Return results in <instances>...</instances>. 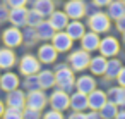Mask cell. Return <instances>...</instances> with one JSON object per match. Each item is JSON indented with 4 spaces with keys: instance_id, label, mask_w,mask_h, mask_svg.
I'll return each mask as SVG.
<instances>
[{
    "instance_id": "6da1fadb",
    "label": "cell",
    "mask_w": 125,
    "mask_h": 119,
    "mask_svg": "<svg viewBox=\"0 0 125 119\" xmlns=\"http://www.w3.org/2000/svg\"><path fill=\"white\" fill-rule=\"evenodd\" d=\"M55 81L58 85L60 90L67 91V93H72L74 88H75V78H74V69L70 66H65V64H58L57 69H55Z\"/></svg>"
},
{
    "instance_id": "7a4b0ae2",
    "label": "cell",
    "mask_w": 125,
    "mask_h": 119,
    "mask_svg": "<svg viewBox=\"0 0 125 119\" xmlns=\"http://www.w3.org/2000/svg\"><path fill=\"white\" fill-rule=\"evenodd\" d=\"M89 60H91V55L84 48H77L69 54V66L74 71H84L89 66Z\"/></svg>"
},
{
    "instance_id": "3957f363",
    "label": "cell",
    "mask_w": 125,
    "mask_h": 119,
    "mask_svg": "<svg viewBox=\"0 0 125 119\" xmlns=\"http://www.w3.org/2000/svg\"><path fill=\"white\" fill-rule=\"evenodd\" d=\"M48 104V97L45 93L43 88H36V90H31L28 91L26 95V107H31V109H36V110H43Z\"/></svg>"
},
{
    "instance_id": "277c9868",
    "label": "cell",
    "mask_w": 125,
    "mask_h": 119,
    "mask_svg": "<svg viewBox=\"0 0 125 119\" xmlns=\"http://www.w3.org/2000/svg\"><path fill=\"white\" fill-rule=\"evenodd\" d=\"M41 69V62L38 57L31 55V54H26L21 57L19 60V73L22 76H29V74H38V71Z\"/></svg>"
},
{
    "instance_id": "5b68a950",
    "label": "cell",
    "mask_w": 125,
    "mask_h": 119,
    "mask_svg": "<svg viewBox=\"0 0 125 119\" xmlns=\"http://www.w3.org/2000/svg\"><path fill=\"white\" fill-rule=\"evenodd\" d=\"M91 31L101 35V33H106L110 30V16L108 14H103V12H94L89 16V21H87Z\"/></svg>"
},
{
    "instance_id": "8992f818",
    "label": "cell",
    "mask_w": 125,
    "mask_h": 119,
    "mask_svg": "<svg viewBox=\"0 0 125 119\" xmlns=\"http://www.w3.org/2000/svg\"><path fill=\"white\" fill-rule=\"evenodd\" d=\"M2 43L9 48H17L22 45V31L17 26L5 28L2 31Z\"/></svg>"
},
{
    "instance_id": "52a82bcc",
    "label": "cell",
    "mask_w": 125,
    "mask_h": 119,
    "mask_svg": "<svg viewBox=\"0 0 125 119\" xmlns=\"http://www.w3.org/2000/svg\"><path fill=\"white\" fill-rule=\"evenodd\" d=\"M48 102H50V107L52 109H57V110H65V109H69L70 107V95L67 93V91H63V90H55L52 95H50V98H48Z\"/></svg>"
},
{
    "instance_id": "ba28073f",
    "label": "cell",
    "mask_w": 125,
    "mask_h": 119,
    "mask_svg": "<svg viewBox=\"0 0 125 119\" xmlns=\"http://www.w3.org/2000/svg\"><path fill=\"white\" fill-rule=\"evenodd\" d=\"M72 42H74V40L67 35L65 30L55 31V35H53V38H52V45L57 48L58 54H62V52H69V50L72 48Z\"/></svg>"
},
{
    "instance_id": "9c48e42d",
    "label": "cell",
    "mask_w": 125,
    "mask_h": 119,
    "mask_svg": "<svg viewBox=\"0 0 125 119\" xmlns=\"http://www.w3.org/2000/svg\"><path fill=\"white\" fill-rule=\"evenodd\" d=\"M63 11L69 16V19H81L86 16V4L82 0H69Z\"/></svg>"
},
{
    "instance_id": "30bf717a",
    "label": "cell",
    "mask_w": 125,
    "mask_h": 119,
    "mask_svg": "<svg viewBox=\"0 0 125 119\" xmlns=\"http://www.w3.org/2000/svg\"><path fill=\"white\" fill-rule=\"evenodd\" d=\"M98 50H99L101 55H104V57H115V55L120 52V45H118V42H116L115 36H106V38H103V40L99 42Z\"/></svg>"
},
{
    "instance_id": "8fae6325",
    "label": "cell",
    "mask_w": 125,
    "mask_h": 119,
    "mask_svg": "<svg viewBox=\"0 0 125 119\" xmlns=\"http://www.w3.org/2000/svg\"><path fill=\"white\" fill-rule=\"evenodd\" d=\"M5 105L16 107V109H24V107H26V93H24L22 90H19V88H14V90L7 91Z\"/></svg>"
},
{
    "instance_id": "7c38bea8",
    "label": "cell",
    "mask_w": 125,
    "mask_h": 119,
    "mask_svg": "<svg viewBox=\"0 0 125 119\" xmlns=\"http://www.w3.org/2000/svg\"><path fill=\"white\" fill-rule=\"evenodd\" d=\"M57 57H58V52L52 43H43L38 48V59L41 64H53L57 60Z\"/></svg>"
},
{
    "instance_id": "4fadbf2b",
    "label": "cell",
    "mask_w": 125,
    "mask_h": 119,
    "mask_svg": "<svg viewBox=\"0 0 125 119\" xmlns=\"http://www.w3.org/2000/svg\"><path fill=\"white\" fill-rule=\"evenodd\" d=\"M19 85H21V79L16 73H10L7 69L4 74H0V90L2 91H10L14 88H19Z\"/></svg>"
},
{
    "instance_id": "5bb4252c",
    "label": "cell",
    "mask_w": 125,
    "mask_h": 119,
    "mask_svg": "<svg viewBox=\"0 0 125 119\" xmlns=\"http://www.w3.org/2000/svg\"><path fill=\"white\" fill-rule=\"evenodd\" d=\"M26 16H28V9L26 5L22 7H9V23L12 26H26Z\"/></svg>"
},
{
    "instance_id": "9a60e30c",
    "label": "cell",
    "mask_w": 125,
    "mask_h": 119,
    "mask_svg": "<svg viewBox=\"0 0 125 119\" xmlns=\"http://www.w3.org/2000/svg\"><path fill=\"white\" fill-rule=\"evenodd\" d=\"M108 102V95L103 91V90H93L87 93V104H89V109L93 110H99L104 104Z\"/></svg>"
},
{
    "instance_id": "2e32d148",
    "label": "cell",
    "mask_w": 125,
    "mask_h": 119,
    "mask_svg": "<svg viewBox=\"0 0 125 119\" xmlns=\"http://www.w3.org/2000/svg\"><path fill=\"white\" fill-rule=\"evenodd\" d=\"M17 62V57H16V52L14 48H9V47H4L0 48V69H12Z\"/></svg>"
},
{
    "instance_id": "e0dca14e",
    "label": "cell",
    "mask_w": 125,
    "mask_h": 119,
    "mask_svg": "<svg viewBox=\"0 0 125 119\" xmlns=\"http://www.w3.org/2000/svg\"><path fill=\"white\" fill-rule=\"evenodd\" d=\"M99 42H101V38H99L98 33H94V31L84 33V35L81 36V48H84V50H87V52H94V50H98Z\"/></svg>"
},
{
    "instance_id": "ac0fdd59",
    "label": "cell",
    "mask_w": 125,
    "mask_h": 119,
    "mask_svg": "<svg viewBox=\"0 0 125 119\" xmlns=\"http://www.w3.org/2000/svg\"><path fill=\"white\" fill-rule=\"evenodd\" d=\"M70 109H72V110H79V112L89 109L87 93H82V91H79V90H77L75 93H72V95H70Z\"/></svg>"
},
{
    "instance_id": "d6986e66",
    "label": "cell",
    "mask_w": 125,
    "mask_h": 119,
    "mask_svg": "<svg viewBox=\"0 0 125 119\" xmlns=\"http://www.w3.org/2000/svg\"><path fill=\"white\" fill-rule=\"evenodd\" d=\"M48 21L52 23V26L57 31H60V30H65V26L69 23V16L65 14V11H53L48 16Z\"/></svg>"
},
{
    "instance_id": "ffe728a7",
    "label": "cell",
    "mask_w": 125,
    "mask_h": 119,
    "mask_svg": "<svg viewBox=\"0 0 125 119\" xmlns=\"http://www.w3.org/2000/svg\"><path fill=\"white\" fill-rule=\"evenodd\" d=\"M65 31H67V35H69L72 40H81V36L86 33V28H84V24H82L79 19H72V21L67 23Z\"/></svg>"
},
{
    "instance_id": "44dd1931",
    "label": "cell",
    "mask_w": 125,
    "mask_h": 119,
    "mask_svg": "<svg viewBox=\"0 0 125 119\" xmlns=\"http://www.w3.org/2000/svg\"><path fill=\"white\" fill-rule=\"evenodd\" d=\"M38 79H40V88H43V90H50L57 85L55 73L50 71V69H43V71L40 69L38 71Z\"/></svg>"
},
{
    "instance_id": "7402d4cb",
    "label": "cell",
    "mask_w": 125,
    "mask_h": 119,
    "mask_svg": "<svg viewBox=\"0 0 125 119\" xmlns=\"http://www.w3.org/2000/svg\"><path fill=\"white\" fill-rule=\"evenodd\" d=\"M96 88V79L93 76H87V74H82L75 79V90L82 91V93H89Z\"/></svg>"
},
{
    "instance_id": "603a6c76",
    "label": "cell",
    "mask_w": 125,
    "mask_h": 119,
    "mask_svg": "<svg viewBox=\"0 0 125 119\" xmlns=\"http://www.w3.org/2000/svg\"><path fill=\"white\" fill-rule=\"evenodd\" d=\"M55 28L52 26V23L50 21H41L38 26H36V33H38V38L40 40H43V42H48V40H52L53 38V35H55Z\"/></svg>"
},
{
    "instance_id": "cb8c5ba5",
    "label": "cell",
    "mask_w": 125,
    "mask_h": 119,
    "mask_svg": "<svg viewBox=\"0 0 125 119\" xmlns=\"http://www.w3.org/2000/svg\"><path fill=\"white\" fill-rule=\"evenodd\" d=\"M106 64H108V60H106L104 55H96V57H91L87 67L91 69V73H93L94 76H101V74H104Z\"/></svg>"
},
{
    "instance_id": "d4e9b609",
    "label": "cell",
    "mask_w": 125,
    "mask_h": 119,
    "mask_svg": "<svg viewBox=\"0 0 125 119\" xmlns=\"http://www.w3.org/2000/svg\"><path fill=\"white\" fill-rule=\"evenodd\" d=\"M108 16L110 19H118L122 16H125V0H111V2L108 4Z\"/></svg>"
},
{
    "instance_id": "484cf974",
    "label": "cell",
    "mask_w": 125,
    "mask_h": 119,
    "mask_svg": "<svg viewBox=\"0 0 125 119\" xmlns=\"http://www.w3.org/2000/svg\"><path fill=\"white\" fill-rule=\"evenodd\" d=\"M33 9H36L43 17H48L55 11V4H53V0H34Z\"/></svg>"
},
{
    "instance_id": "4316f807",
    "label": "cell",
    "mask_w": 125,
    "mask_h": 119,
    "mask_svg": "<svg viewBox=\"0 0 125 119\" xmlns=\"http://www.w3.org/2000/svg\"><path fill=\"white\" fill-rule=\"evenodd\" d=\"M106 95H108V100H111V102L116 104L118 107H120V105H125V86H115V88H111Z\"/></svg>"
},
{
    "instance_id": "83f0119b",
    "label": "cell",
    "mask_w": 125,
    "mask_h": 119,
    "mask_svg": "<svg viewBox=\"0 0 125 119\" xmlns=\"http://www.w3.org/2000/svg\"><path fill=\"white\" fill-rule=\"evenodd\" d=\"M122 67H123V66H122V62H120V60L111 59V60H108V64H106L104 76H106L108 79H116V76H118V73H120V69H122Z\"/></svg>"
},
{
    "instance_id": "f1b7e54d",
    "label": "cell",
    "mask_w": 125,
    "mask_h": 119,
    "mask_svg": "<svg viewBox=\"0 0 125 119\" xmlns=\"http://www.w3.org/2000/svg\"><path fill=\"white\" fill-rule=\"evenodd\" d=\"M116 112H118V105H116V104H113L111 100H108V102L99 109V117L113 119V117H116Z\"/></svg>"
},
{
    "instance_id": "f546056e",
    "label": "cell",
    "mask_w": 125,
    "mask_h": 119,
    "mask_svg": "<svg viewBox=\"0 0 125 119\" xmlns=\"http://www.w3.org/2000/svg\"><path fill=\"white\" fill-rule=\"evenodd\" d=\"M38 40H40V38H38L36 28H33V26H26V30L22 31V43L26 42L28 47H33Z\"/></svg>"
},
{
    "instance_id": "4dcf8cb0",
    "label": "cell",
    "mask_w": 125,
    "mask_h": 119,
    "mask_svg": "<svg viewBox=\"0 0 125 119\" xmlns=\"http://www.w3.org/2000/svg\"><path fill=\"white\" fill-rule=\"evenodd\" d=\"M45 17L36 11V9H28V16H26V26H33V28H36L41 21H43Z\"/></svg>"
},
{
    "instance_id": "1f68e13d",
    "label": "cell",
    "mask_w": 125,
    "mask_h": 119,
    "mask_svg": "<svg viewBox=\"0 0 125 119\" xmlns=\"http://www.w3.org/2000/svg\"><path fill=\"white\" fill-rule=\"evenodd\" d=\"M22 86H24V90H26V91H31V90L40 88L38 74H29V76H26V79L22 81Z\"/></svg>"
},
{
    "instance_id": "d6a6232c",
    "label": "cell",
    "mask_w": 125,
    "mask_h": 119,
    "mask_svg": "<svg viewBox=\"0 0 125 119\" xmlns=\"http://www.w3.org/2000/svg\"><path fill=\"white\" fill-rule=\"evenodd\" d=\"M2 117H5V119H19V117H22V109H16V107L5 105V110H4Z\"/></svg>"
},
{
    "instance_id": "836d02e7",
    "label": "cell",
    "mask_w": 125,
    "mask_h": 119,
    "mask_svg": "<svg viewBox=\"0 0 125 119\" xmlns=\"http://www.w3.org/2000/svg\"><path fill=\"white\" fill-rule=\"evenodd\" d=\"M22 117H41V110H36V109H31V107H24L22 109Z\"/></svg>"
},
{
    "instance_id": "e575fe53",
    "label": "cell",
    "mask_w": 125,
    "mask_h": 119,
    "mask_svg": "<svg viewBox=\"0 0 125 119\" xmlns=\"http://www.w3.org/2000/svg\"><path fill=\"white\" fill-rule=\"evenodd\" d=\"M9 21V5L4 2V4H0V24Z\"/></svg>"
},
{
    "instance_id": "d590c367",
    "label": "cell",
    "mask_w": 125,
    "mask_h": 119,
    "mask_svg": "<svg viewBox=\"0 0 125 119\" xmlns=\"http://www.w3.org/2000/svg\"><path fill=\"white\" fill-rule=\"evenodd\" d=\"M4 2L9 5V7H22L28 4V0H4Z\"/></svg>"
},
{
    "instance_id": "8d00e7d4",
    "label": "cell",
    "mask_w": 125,
    "mask_h": 119,
    "mask_svg": "<svg viewBox=\"0 0 125 119\" xmlns=\"http://www.w3.org/2000/svg\"><path fill=\"white\" fill-rule=\"evenodd\" d=\"M63 116V112L62 110H57V109H52V110H48V112H45V117H62Z\"/></svg>"
},
{
    "instance_id": "74e56055",
    "label": "cell",
    "mask_w": 125,
    "mask_h": 119,
    "mask_svg": "<svg viewBox=\"0 0 125 119\" xmlns=\"http://www.w3.org/2000/svg\"><path fill=\"white\" fill-rule=\"evenodd\" d=\"M116 30L120 33H125V16H122V17L116 19Z\"/></svg>"
},
{
    "instance_id": "f35d334b",
    "label": "cell",
    "mask_w": 125,
    "mask_h": 119,
    "mask_svg": "<svg viewBox=\"0 0 125 119\" xmlns=\"http://www.w3.org/2000/svg\"><path fill=\"white\" fill-rule=\"evenodd\" d=\"M116 81H118L120 86H125V67L120 69V73H118V76H116Z\"/></svg>"
},
{
    "instance_id": "ab89813d",
    "label": "cell",
    "mask_w": 125,
    "mask_h": 119,
    "mask_svg": "<svg viewBox=\"0 0 125 119\" xmlns=\"http://www.w3.org/2000/svg\"><path fill=\"white\" fill-rule=\"evenodd\" d=\"M94 2V5H98V7H104V5H108L111 0H93Z\"/></svg>"
},
{
    "instance_id": "60d3db41",
    "label": "cell",
    "mask_w": 125,
    "mask_h": 119,
    "mask_svg": "<svg viewBox=\"0 0 125 119\" xmlns=\"http://www.w3.org/2000/svg\"><path fill=\"white\" fill-rule=\"evenodd\" d=\"M4 110H5V102H2V100H0V117L4 116Z\"/></svg>"
},
{
    "instance_id": "b9f144b4",
    "label": "cell",
    "mask_w": 125,
    "mask_h": 119,
    "mask_svg": "<svg viewBox=\"0 0 125 119\" xmlns=\"http://www.w3.org/2000/svg\"><path fill=\"white\" fill-rule=\"evenodd\" d=\"M116 117H125V109L123 110H118L116 112Z\"/></svg>"
},
{
    "instance_id": "7bdbcfd3",
    "label": "cell",
    "mask_w": 125,
    "mask_h": 119,
    "mask_svg": "<svg viewBox=\"0 0 125 119\" xmlns=\"http://www.w3.org/2000/svg\"><path fill=\"white\" fill-rule=\"evenodd\" d=\"M123 42H125V33H123Z\"/></svg>"
},
{
    "instance_id": "ee69618b",
    "label": "cell",
    "mask_w": 125,
    "mask_h": 119,
    "mask_svg": "<svg viewBox=\"0 0 125 119\" xmlns=\"http://www.w3.org/2000/svg\"><path fill=\"white\" fill-rule=\"evenodd\" d=\"M0 71H2V69H0ZM0 74H2V73H0Z\"/></svg>"
}]
</instances>
